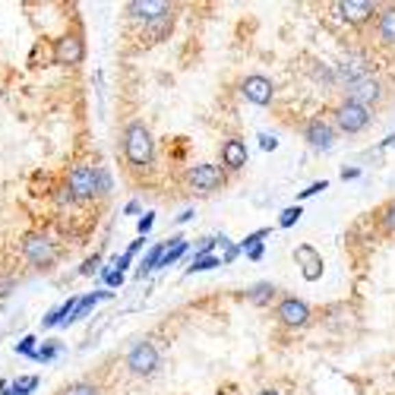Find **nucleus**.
Returning a JSON list of instances; mask_svg holds the SVG:
<instances>
[{
    "label": "nucleus",
    "mask_w": 395,
    "mask_h": 395,
    "mask_svg": "<svg viewBox=\"0 0 395 395\" xmlns=\"http://www.w3.org/2000/svg\"><path fill=\"white\" fill-rule=\"evenodd\" d=\"M297 218H301V206H288L285 212H281L279 225L281 228H291V225H297Z\"/></svg>",
    "instance_id": "nucleus-26"
},
{
    "label": "nucleus",
    "mask_w": 395,
    "mask_h": 395,
    "mask_svg": "<svg viewBox=\"0 0 395 395\" xmlns=\"http://www.w3.org/2000/svg\"><path fill=\"white\" fill-rule=\"evenodd\" d=\"M105 281H107V285H114V288H120V281H124V272L105 269Z\"/></svg>",
    "instance_id": "nucleus-30"
},
{
    "label": "nucleus",
    "mask_w": 395,
    "mask_h": 395,
    "mask_svg": "<svg viewBox=\"0 0 395 395\" xmlns=\"http://www.w3.org/2000/svg\"><path fill=\"white\" fill-rule=\"evenodd\" d=\"M60 351H64V345H58V342H51V345H44V348H35L32 361H42V364H48V361H54V357H58Z\"/></svg>",
    "instance_id": "nucleus-23"
},
{
    "label": "nucleus",
    "mask_w": 395,
    "mask_h": 395,
    "mask_svg": "<svg viewBox=\"0 0 395 395\" xmlns=\"http://www.w3.org/2000/svg\"><path fill=\"white\" fill-rule=\"evenodd\" d=\"M187 181L199 193H212V190H218L225 183V171L218 165H196V168H190Z\"/></svg>",
    "instance_id": "nucleus-7"
},
{
    "label": "nucleus",
    "mask_w": 395,
    "mask_h": 395,
    "mask_svg": "<svg viewBox=\"0 0 395 395\" xmlns=\"http://www.w3.org/2000/svg\"><path fill=\"white\" fill-rule=\"evenodd\" d=\"M23 256L32 266H38V269H48L58 259V247H54V240L48 234H29L23 240Z\"/></svg>",
    "instance_id": "nucleus-2"
},
{
    "label": "nucleus",
    "mask_w": 395,
    "mask_h": 395,
    "mask_svg": "<svg viewBox=\"0 0 395 395\" xmlns=\"http://www.w3.org/2000/svg\"><path fill=\"white\" fill-rule=\"evenodd\" d=\"M307 142L313 149H320V152H329L335 146V130H332L326 120H310L307 124Z\"/></svg>",
    "instance_id": "nucleus-10"
},
{
    "label": "nucleus",
    "mask_w": 395,
    "mask_h": 395,
    "mask_svg": "<svg viewBox=\"0 0 395 395\" xmlns=\"http://www.w3.org/2000/svg\"><path fill=\"white\" fill-rule=\"evenodd\" d=\"M107 193H111V171L99 168V196H107Z\"/></svg>",
    "instance_id": "nucleus-27"
},
{
    "label": "nucleus",
    "mask_w": 395,
    "mask_h": 395,
    "mask_svg": "<svg viewBox=\"0 0 395 395\" xmlns=\"http://www.w3.org/2000/svg\"><path fill=\"white\" fill-rule=\"evenodd\" d=\"M142 247H146V238H140V240H133L130 247H127V256H130V259H133V256L140 253V250H142Z\"/></svg>",
    "instance_id": "nucleus-36"
},
{
    "label": "nucleus",
    "mask_w": 395,
    "mask_h": 395,
    "mask_svg": "<svg viewBox=\"0 0 395 395\" xmlns=\"http://www.w3.org/2000/svg\"><path fill=\"white\" fill-rule=\"evenodd\" d=\"M377 32H379V42L395 44V7H389V10H383V13H379Z\"/></svg>",
    "instance_id": "nucleus-19"
},
{
    "label": "nucleus",
    "mask_w": 395,
    "mask_h": 395,
    "mask_svg": "<svg viewBox=\"0 0 395 395\" xmlns=\"http://www.w3.org/2000/svg\"><path fill=\"white\" fill-rule=\"evenodd\" d=\"M124 152H127V162L136 168H146L152 165V155H155V146H152V136H149L146 124L133 120L124 133Z\"/></svg>",
    "instance_id": "nucleus-1"
},
{
    "label": "nucleus",
    "mask_w": 395,
    "mask_h": 395,
    "mask_svg": "<svg viewBox=\"0 0 395 395\" xmlns=\"http://www.w3.org/2000/svg\"><path fill=\"white\" fill-rule=\"evenodd\" d=\"M335 124L345 133H361L364 127L370 124V107L354 105V101H345V105L335 111Z\"/></svg>",
    "instance_id": "nucleus-6"
},
{
    "label": "nucleus",
    "mask_w": 395,
    "mask_h": 395,
    "mask_svg": "<svg viewBox=\"0 0 395 395\" xmlns=\"http://www.w3.org/2000/svg\"><path fill=\"white\" fill-rule=\"evenodd\" d=\"M95 269H99V256H92V259H86L83 269H79V275H92Z\"/></svg>",
    "instance_id": "nucleus-32"
},
{
    "label": "nucleus",
    "mask_w": 395,
    "mask_h": 395,
    "mask_svg": "<svg viewBox=\"0 0 395 395\" xmlns=\"http://www.w3.org/2000/svg\"><path fill=\"white\" fill-rule=\"evenodd\" d=\"M13 288H16V279L13 275H0V297H7Z\"/></svg>",
    "instance_id": "nucleus-29"
},
{
    "label": "nucleus",
    "mask_w": 395,
    "mask_h": 395,
    "mask_svg": "<svg viewBox=\"0 0 395 395\" xmlns=\"http://www.w3.org/2000/svg\"><path fill=\"white\" fill-rule=\"evenodd\" d=\"M294 259H297V263H304V269H301V272H304L307 281H316L322 275V259H320V253H316L313 247H297Z\"/></svg>",
    "instance_id": "nucleus-14"
},
{
    "label": "nucleus",
    "mask_w": 395,
    "mask_h": 395,
    "mask_svg": "<svg viewBox=\"0 0 395 395\" xmlns=\"http://www.w3.org/2000/svg\"><path fill=\"white\" fill-rule=\"evenodd\" d=\"M171 23H174L171 13L152 19V23H146V29H142V38H146V42H162V38L171 32Z\"/></svg>",
    "instance_id": "nucleus-18"
},
{
    "label": "nucleus",
    "mask_w": 395,
    "mask_h": 395,
    "mask_svg": "<svg viewBox=\"0 0 395 395\" xmlns=\"http://www.w3.org/2000/svg\"><path fill=\"white\" fill-rule=\"evenodd\" d=\"M263 256H266V247H263V244H256L253 250H247V259H253V263H259Z\"/></svg>",
    "instance_id": "nucleus-33"
},
{
    "label": "nucleus",
    "mask_w": 395,
    "mask_h": 395,
    "mask_svg": "<svg viewBox=\"0 0 395 395\" xmlns=\"http://www.w3.org/2000/svg\"><path fill=\"white\" fill-rule=\"evenodd\" d=\"M357 174H361V168H348V171H342V177H345V181H354Z\"/></svg>",
    "instance_id": "nucleus-38"
},
{
    "label": "nucleus",
    "mask_w": 395,
    "mask_h": 395,
    "mask_svg": "<svg viewBox=\"0 0 395 395\" xmlns=\"http://www.w3.org/2000/svg\"><path fill=\"white\" fill-rule=\"evenodd\" d=\"M364 79H370V64H367L364 54H351V58L335 64V83L357 86V83H364Z\"/></svg>",
    "instance_id": "nucleus-4"
},
{
    "label": "nucleus",
    "mask_w": 395,
    "mask_h": 395,
    "mask_svg": "<svg viewBox=\"0 0 395 395\" xmlns=\"http://www.w3.org/2000/svg\"><path fill=\"white\" fill-rule=\"evenodd\" d=\"M83 58H86V48H83V38H79V35H64V38H58V44H54V64L76 66V64H83Z\"/></svg>",
    "instance_id": "nucleus-8"
},
{
    "label": "nucleus",
    "mask_w": 395,
    "mask_h": 395,
    "mask_svg": "<svg viewBox=\"0 0 395 395\" xmlns=\"http://www.w3.org/2000/svg\"><path fill=\"white\" fill-rule=\"evenodd\" d=\"M279 320L285 322V326L301 329V326L310 322V307H307L304 301H297V297H285V301L279 304Z\"/></svg>",
    "instance_id": "nucleus-9"
},
{
    "label": "nucleus",
    "mask_w": 395,
    "mask_h": 395,
    "mask_svg": "<svg viewBox=\"0 0 395 395\" xmlns=\"http://www.w3.org/2000/svg\"><path fill=\"white\" fill-rule=\"evenodd\" d=\"M338 13H342L345 23H367L377 13V7L367 3V0H345V3H338Z\"/></svg>",
    "instance_id": "nucleus-13"
},
{
    "label": "nucleus",
    "mask_w": 395,
    "mask_h": 395,
    "mask_svg": "<svg viewBox=\"0 0 395 395\" xmlns=\"http://www.w3.org/2000/svg\"><path fill=\"white\" fill-rule=\"evenodd\" d=\"M222 158H225V165L231 168V171H238V168L247 165V146L240 140H228L222 146Z\"/></svg>",
    "instance_id": "nucleus-16"
},
{
    "label": "nucleus",
    "mask_w": 395,
    "mask_h": 395,
    "mask_svg": "<svg viewBox=\"0 0 395 395\" xmlns=\"http://www.w3.org/2000/svg\"><path fill=\"white\" fill-rule=\"evenodd\" d=\"M190 218H193V209H183V212H181V215H177V225L190 222Z\"/></svg>",
    "instance_id": "nucleus-39"
},
{
    "label": "nucleus",
    "mask_w": 395,
    "mask_h": 395,
    "mask_svg": "<svg viewBox=\"0 0 395 395\" xmlns=\"http://www.w3.org/2000/svg\"><path fill=\"white\" fill-rule=\"evenodd\" d=\"M107 297H111V291H95V294H86V297H79V307H76V310H73V316H70V322L83 320V316L92 310V307L99 304V301H107Z\"/></svg>",
    "instance_id": "nucleus-20"
},
{
    "label": "nucleus",
    "mask_w": 395,
    "mask_h": 395,
    "mask_svg": "<svg viewBox=\"0 0 395 395\" xmlns=\"http://www.w3.org/2000/svg\"><path fill=\"white\" fill-rule=\"evenodd\" d=\"M130 16H136V19H142V23H152V19H158V16H165V13H171V7H168V3H152V0H146V3H140V0H136V3H130Z\"/></svg>",
    "instance_id": "nucleus-15"
},
{
    "label": "nucleus",
    "mask_w": 395,
    "mask_h": 395,
    "mask_svg": "<svg viewBox=\"0 0 395 395\" xmlns=\"http://www.w3.org/2000/svg\"><path fill=\"white\" fill-rule=\"evenodd\" d=\"M152 225H155V215H146V218H142V222H140V238H146Z\"/></svg>",
    "instance_id": "nucleus-35"
},
{
    "label": "nucleus",
    "mask_w": 395,
    "mask_h": 395,
    "mask_svg": "<svg viewBox=\"0 0 395 395\" xmlns=\"http://www.w3.org/2000/svg\"><path fill=\"white\" fill-rule=\"evenodd\" d=\"M247 297L253 304H269L272 297H275V285H272V281H259V285H253V288L247 291Z\"/></svg>",
    "instance_id": "nucleus-21"
},
{
    "label": "nucleus",
    "mask_w": 395,
    "mask_h": 395,
    "mask_svg": "<svg viewBox=\"0 0 395 395\" xmlns=\"http://www.w3.org/2000/svg\"><path fill=\"white\" fill-rule=\"evenodd\" d=\"M133 212H140V199H133V203H127V215H133Z\"/></svg>",
    "instance_id": "nucleus-40"
},
{
    "label": "nucleus",
    "mask_w": 395,
    "mask_h": 395,
    "mask_svg": "<svg viewBox=\"0 0 395 395\" xmlns=\"http://www.w3.org/2000/svg\"><path fill=\"white\" fill-rule=\"evenodd\" d=\"M64 395H101V392L92 383H73V386L64 389Z\"/></svg>",
    "instance_id": "nucleus-24"
},
{
    "label": "nucleus",
    "mask_w": 395,
    "mask_h": 395,
    "mask_svg": "<svg viewBox=\"0 0 395 395\" xmlns=\"http://www.w3.org/2000/svg\"><path fill=\"white\" fill-rule=\"evenodd\" d=\"M215 266H222V259H218V256H193V263L187 266V272L190 275H193V272H206V269H215Z\"/></svg>",
    "instance_id": "nucleus-22"
},
{
    "label": "nucleus",
    "mask_w": 395,
    "mask_h": 395,
    "mask_svg": "<svg viewBox=\"0 0 395 395\" xmlns=\"http://www.w3.org/2000/svg\"><path fill=\"white\" fill-rule=\"evenodd\" d=\"M259 146H263L266 152H272V149H279V140H275V136H266V133H263V136H259Z\"/></svg>",
    "instance_id": "nucleus-34"
},
{
    "label": "nucleus",
    "mask_w": 395,
    "mask_h": 395,
    "mask_svg": "<svg viewBox=\"0 0 395 395\" xmlns=\"http://www.w3.org/2000/svg\"><path fill=\"white\" fill-rule=\"evenodd\" d=\"M244 95H247L253 105H269L275 92H272V83L266 76H247V79H244Z\"/></svg>",
    "instance_id": "nucleus-12"
},
{
    "label": "nucleus",
    "mask_w": 395,
    "mask_h": 395,
    "mask_svg": "<svg viewBox=\"0 0 395 395\" xmlns=\"http://www.w3.org/2000/svg\"><path fill=\"white\" fill-rule=\"evenodd\" d=\"M54 203H58V206H73V203H79V199L73 196V190H70V187H58V193H54Z\"/></svg>",
    "instance_id": "nucleus-25"
},
{
    "label": "nucleus",
    "mask_w": 395,
    "mask_h": 395,
    "mask_svg": "<svg viewBox=\"0 0 395 395\" xmlns=\"http://www.w3.org/2000/svg\"><path fill=\"white\" fill-rule=\"evenodd\" d=\"M326 187H329V183H326V181H320V183H310V187H307V190H301V199H307V196H316V193H320V190H326Z\"/></svg>",
    "instance_id": "nucleus-31"
},
{
    "label": "nucleus",
    "mask_w": 395,
    "mask_h": 395,
    "mask_svg": "<svg viewBox=\"0 0 395 395\" xmlns=\"http://www.w3.org/2000/svg\"><path fill=\"white\" fill-rule=\"evenodd\" d=\"M16 351H19V354H25V357H32V354H35V335H25L23 342H19Z\"/></svg>",
    "instance_id": "nucleus-28"
},
{
    "label": "nucleus",
    "mask_w": 395,
    "mask_h": 395,
    "mask_svg": "<svg viewBox=\"0 0 395 395\" xmlns=\"http://www.w3.org/2000/svg\"><path fill=\"white\" fill-rule=\"evenodd\" d=\"M386 228H389V231H395V203L386 209Z\"/></svg>",
    "instance_id": "nucleus-37"
},
{
    "label": "nucleus",
    "mask_w": 395,
    "mask_h": 395,
    "mask_svg": "<svg viewBox=\"0 0 395 395\" xmlns=\"http://www.w3.org/2000/svg\"><path fill=\"white\" fill-rule=\"evenodd\" d=\"M174 240H177V238H171V240H165V244H158V247L149 250L146 259H142L140 269H136V279H142V275H149L152 269H158V263H162V256L168 253V247H174Z\"/></svg>",
    "instance_id": "nucleus-17"
},
{
    "label": "nucleus",
    "mask_w": 395,
    "mask_h": 395,
    "mask_svg": "<svg viewBox=\"0 0 395 395\" xmlns=\"http://www.w3.org/2000/svg\"><path fill=\"white\" fill-rule=\"evenodd\" d=\"M127 367L133 373H140V377H149V373L158 370V351L152 342H136L127 354Z\"/></svg>",
    "instance_id": "nucleus-5"
},
{
    "label": "nucleus",
    "mask_w": 395,
    "mask_h": 395,
    "mask_svg": "<svg viewBox=\"0 0 395 395\" xmlns=\"http://www.w3.org/2000/svg\"><path fill=\"white\" fill-rule=\"evenodd\" d=\"M259 395H279V392H272V389H266V392H259Z\"/></svg>",
    "instance_id": "nucleus-42"
},
{
    "label": "nucleus",
    "mask_w": 395,
    "mask_h": 395,
    "mask_svg": "<svg viewBox=\"0 0 395 395\" xmlns=\"http://www.w3.org/2000/svg\"><path fill=\"white\" fill-rule=\"evenodd\" d=\"M66 187L73 190L76 199H92L99 196V168L95 165H79L70 171V181H66Z\"/></svg>",
    "instance_id": "nucleus-3"
},
{
    "label": "nucleus",
    "mask_w": 395,
    "mask_h": 395,
    "mask_svg": "<svg viewBox=\"0 0 395 395\" xmlns=\"http://www.w3.org/2000/svg\"><path fill=\"white\" fill-rule=\"evenodd\" d=\"M383 99V86L377 83V79H364V83L351 86V92H348V101H354V105H364L370 107L373 101Z\"/></svg>",
    "instance_id": "nucleus-11"
},
{
    "label": "nucleus",
    "mask_w": 395,
    "mask_h": 395,
    "mask_svg": "<svg viewBox=\"0 0 395 395\" xmlns=\"http://www.w3.org/2000/svg\"><path fill=\"white\" fill-rule=\"evenodd\" d=\"M389 146H395V136H389V140L383 142V146H379V149H389Z\"/></svg>",
    "instance_id": "nucleus-41"
}]
</instances>
